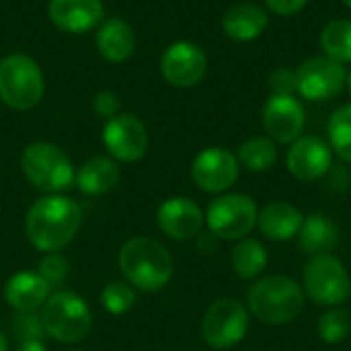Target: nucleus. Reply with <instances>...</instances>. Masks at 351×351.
Here are the masks:
<instances>
[{"label": "nucleus", "instance_id": "nucleus-1", "mask_svg": "<svg viewBox=\"0 0 351 351\" xmlns=\"http://www.w3.org/2000/svg\"><path fill=\"white\" fill-rule=\"evenodd\" d=\"M82 226L80 206L62 193L39 197L25 216V234L41 253H60L66 249Z\"/></svg>", "mask_w": 351, "mask_h": 351}, {"label": "nucleus", "instance_id": "nucleus-2", "mask_svg": "<svg viewBox=\"0 0 351 351\" xmlns=\"http://www.w3.org/2000/svg\"><path fill=\"white\" fill-rule=\"evenodd\" d=\"M125 282L142 292L162 290L175 271L171 253L162 243L150 237H134L125 241L117 257Z\"/></svg>", "mask_w": 351, "mask_h": 351}, {"label": "nucleus", "instance_id": "nucleus-3", "mask_svg": "<svg viewBox=\"0 0 351 351\" xmlns=\"http://www.w3.org/2000/svg\"><path fill=\"white\" fill-rule=\"evenodd\" d=\"M247 306L265 325H286L302 313L304 290L288 276H269L249 288Z\"/></svg>", "mask_w": 351, "mask_h": 351}, {"label": "nucleus", "instance_id": "nucleus-4", "mask_svg": "<svg viewBox=\"0 0 351 351\" xmlns=\"http://www.w3.org/2000/svg\"><path fill=\"white\" fill-rule=\"evenodd\" d=\"M21 169L25 179L45 195L62 193L74 185L76 169L70 156L58 144L47 140H37L25 146Z\"/></svg>", "mask_w": 351, "mask_h": 351}, {"label": "nucleus", "instance_id": "nucleus-5", "mask_svg": "<svg viewBox=\"0 0 351 351\" xmlns=\"http://www.w3.org/2000/svg\"><path fill=\"white\" fill-rule=\"evenodd\" d=\"M45 335L58 343H78L88 337L93 329V311L86 300L74 292L62 290L49 294L39 311Z\"/></svg>", "mask_w": 351, "mask_h": 351}, {"label": "nucleus", "instance_id": "nucleus-6", "mask_svg": "<svg viewBox=\"0 0 351 351\" xmlns=\"http://www.w3.org/2000/svg\"><path fill=\"white\" fill-rule=\"evenodd\" d=\"M45 93L39 64L27 53H10L0 60V99L14 111H31Z\"/></svg>", "mask_w": 351, "mask_h": 351}, {"label": "nucleus", "instance_id": "nucleus-7", "mask_svg": "<svg viewBox=\"0 0 351 351\" xmlns=\"http://www.w3.org/2000/svg\"><path fill=\"white\" fill-rule=\"evenodd\" d=\"M304 292L308 298L321 306H339L343 304L351 294V280L343 263L325 253L315 255L302 274Z\"/></svg>", "mask_w": 351, "mask_h": 351}, {"label": "nucleus", "instance_id": "nucleus-8", "mask_svg": "<svg viewBox=\"0 0 351 351\" xmlns=\"http://www.w3.org/2000/svg\"><path fill=\"white\" fill-rule=\"evenodd\" d=\"M257 206L249 195L224 193L216 197L208 212L206 224L210 232L224 241H241L257 226Z\"/></svg>", "mask_w": 351, "mask_h": 351}, {"label": "nucleus", "instance_id": "nucleus-9", "mask_svg": "<svg viewBox=\"0 0 351 351\" xmlns=\"http://www.w3.org/2000/svg\"><path fill=\"white\" fill-rule=\"evenodd\" d=\"M249 331V311L237 298L216 300L202 319V337L214 350H230Z\"/></svg>", "mask_w": 351, "mask_h": 351}, {"label": "nucleus", "instance_id": "nucleus-10", "mask_svg": "<svg viewBox=\"0 0 351 351\" xmlns=\"http://www.w3.org/2000/svg\"><path fill=\"white\" fill-rule=\"evenodd\" d=\"M103 144L115 162H138L148 150V130L140 117L132 113H117L105 121Z\"/></svg>", "mask_w": 351, "mask_h": 351}, {"label": "nucleus", "instance_id": "nucleus-11", "mask_svg": "<svg viewBox=\"0 0 351 351\" xmlns=\"http://www.w3.org/2000/svg\"><path fill=\"white\" fill-rule=\"evenodd\" d=\"M298 95L308 101H329L341 93L348 82V72L343 64L327 58L313 56L304 60L296 70Z\"/></svg>", "mask_w": 351, "mask_h": 351}, {"label": "nucleus", "instance_id": "nucleus-12", "mask_svg": "<svg viewBox=\"0 0 351 351\" xmlns=\"http://www.w3.org/2000/svg\"><path fill=\"white\" fill-rule=\"evenodd\" d=\"M208 72L206 51L193 41H175L160 56V74L175 88H191Z\"/></svg>", "mask_w": 351, "mask_h": 351}, {"label": "nucleus", "instance_id": "nucleus-13", "mask_svg": "<svg viewBox=\"0 0 351 351\" xmlns=\"http://www.w3.org/2000/svg\"><path fill=\"white\" fill-rule=\"evenodd\" d=\"M193 183L208 193H224L239 179V158L220 146L202 150L191 165Z\"/></svg>", "mask_w": 351, "mask_h": 351}, {"label": "nucleus", "instance_id": "nucleus-14", "mask_svg": "<svg viewBox=\"0 0 351 351\" xmlns=\"http://www.w3.org/2000/svg\"><path fill=\"white\" fill-rule=\"evenodd\" d=\"M306 113L294 95H271L263 107V128L274 142L292 144L302 136Z\"/></svg>", "mask_w": 351, "mask_h": 351}, {"label": "nucleus", "instance_id": "nucleus-15", "mask_svg": "<svg viewBox=\"0 0 351 351\" xmlns=\"http://www.w3.org/2000/svg\"><path fill=\"white\" fill-rule=\"evenodd\" d=\"M47 16L56 29L68 35H82L105 21V6L103 0H49Z\"/></svg>", "mask_w": 351, "mask_h": 351}, {"label": "nucleus", "instance_id": "nucleus-16", "mask_svg": "<svg viewBox=\"0 0 351 351\" xmlns=\"http://www.w3.org/2000/svg\"><path fill=\"white\" fill-rule=\"evenodd\" d=\"M333 150L331 146L319 136H300L292 142L286 165L288 171L300 181H317L331 169Z\"/></svg>", "mask_w": 351, "mask_h": 351}, {"label": "nucleus", "instance_id": "nucleus-17", "mask_svg": "<svg viewBox=\"0 0 351 351\" xmlns=\"http://www.w3.org/2000/svg\"><path fill=\"white\" fill-rule=\"evenodd\" d=\"M204 222V212L189 197H169L158 206L156 212V224L160 232L175 241H189L197 237Z\"/></svg>", "mask_w": 351, "mask_h": 351}, {"label": "nucleus", "instance_id": "nucleus-18", "mask_svg": "<svg viewBox=\"0 0 351 351\" xmlns=\"http://www.w3.org/2000/svg\"><path fill=\"white\" fill-rule=\"evenodd\" d=\"M51 286L37 271H16L4 284V300L14 313L41 311Z\"/></svg>", "mask_w": 351, "mask_h": 351}, {"label": "nucleus", "instance_id": "nucleus-19", "mask_svg": "<svg viewBox=\"0 0 351 351\" xmlns=\"http://www.w3.org/2000/svg\"><path fill=\"white\" fill-rule=\"evenodd\" d=\"M99 56L109 64H123L136 51V33L132 25L119 16L105 19L95 33Z\"/></svg>", "mask_w": 351, "mask_h": 351}, {"label": "nucleus", "instance_id": "nucleus-20", "mask_svg": "<svg viewBox=\"0 0 351 351\" xmlns=\"http://www.w3.org/2000/svg\"><path fill=\"white\" fill-rule=\"evenodd\" d=\"M119 183V165L111 156H90L74 175V185L80 193L97 197L113 191Z\"/></svg>", "mask_w": 351, "mask_h": 351}, {"label": "nucleus", "instance_id": "nucleus-21", "mask_svg": "<svg viewBox=\"0 0 351 351\" xmlns=\"http://www.w3.org/2000/svg\"><path fill=\"white\" fill-rule=\"evenodd\" d=\"M267 21H269V16H267L265 8H261L259 4H253V2H241L226 10V14L222 19V31L232 41L245 43V41L257 39L265 31Z\"/></svg>", "mask_w": 351, "mask_h": 351}, {"label": "nucleus", "instance_id": "nucleus-22", "mask_svg": "<svg viewBox=\"0 0 351 351\" xmlns=\"http://www.w3.org/2000/svg\"><path fill=\"white\" fill-rule=\"evenodd\" d=\"M302 222H304L302 214L286 202H274L265 206L257 218V226L261 234L274 243H284L298 237Z\"/></svg>", "mask_w": 351, "mask_h": 351}, {"label": "nucleus", "instance_id": "nucleus-23", "mask_svg": "<svg viewBox=\"0 0 351 351\" xmlns=\"http://www.w3.org/2000/svg\"><path fill=\"white\" fill-rule=\"evenodd\" d=\"M339 241L337 226L333 220L325 214H313L308 216L298 232V245L308 255H325L329 253Z\"/></svg>", "mask_w": 351, "mask_h": 351}, {"label": "nucleus", "instance_id": "nucleus-24", "mask_svg": "<svg viewBox=\"0 0 351 351\" xmlns=\"http://www.w3.org/2000/svg\"><path fill=\"white\" fill-rule=\"evenodd\" d=\"M267 265V251L255 239H241L232 249V269L241 280H255Z\"/></svg>", "mask_w": 351, "mask_h": 351}, {"label": "nucleus", "instance_id": "nucleus-25", "mask_svg": "<svg viewBox=\"0 0 351 351\" xmlns=\"http://www.w3.org/2000/svg\"><path fill=\"white\" fill-rule=\"evenodd\" d=\"M319 43L327 58L348 64L351 62V21L337 19L331 21L319 35Z\"/></svg>", "mask_w": 351, "mask_h": 351}, {"label": "nucleus", "instance_id": "nucleus-26", "mask_svg": "<svg viewBox=\"0 0 351 351\" xmlns=\"http://www.w3.org/2000/svg\"><path fill=\"white\" fill-rule=\"evenodd\" d=\"M278 160V148L271 138L253 136L239 148V162L251 171H267Z\"/></svg>", "mask_w": 351, "mask_h": 351}, {"label": "nucleus", "instance_id": "nucleus-27", "mask_svg": "<svg viewBox=\"0 0 351 351\" xmlns=\"http://www.w3.org/2000/svg\"><path fill=\"white\" fill-rule=\"evenodd\" d=\"M329 146L339 158L351 162V105H343L329 119Z\"/></svg>", "mask_w": 351, "mask_h": 351}, {"label": "nucleus", "instance_id": "nucleus-28", "mask_svg": "<svg viewBox=\"0 0 351 351\" xmlns=\"http://www.w3.org/2000/svg\"><path fill=\"white\" fill-rule=\"evenodd\" d=\"M101 306L109 315H125L136 304V288H132L128 282H109L101 290Z\"/></svg>", "mask_w": 351, "mask_h": 351}, {"label": "nucleus", "instance_id": "nucleus-29", "mask_svg": "<svg viewBox=\"0 0 351 351\" xmlns=\"http://www.w3.org/2000/svg\"><path fill=\"white\" fill-rule=\"evenodd\" d=\"M350 333L351 315L350 311H346L341 306H333L319 321V335L327 343H341L343 339H348Z\"/></svg>", "mask_w": 351, "mask_h": 351}, {"label": "nucleus", "instance_id": "nucleus-30", "mask_svg": "<svg viewBox=\"0 0 351 351\" xmlns=\"http://www.w3.org/2000/svg\"><path fill=\"white\" fill-rule=\"evenodd\" d=\"M10 331L19 341H43L45 329H43L39 311L14 313L10 319Z\"/></svg>", "mask_w": 351, "mask_h": 351}, {"label": "nucleus", "instance_id": "nucleus-31", "mask_svg": "<svg viewBox=\"0 0 351 351\" xmlns=\"http://www.w3.org/2000/svg\"><path fill=\"white\" fill-rule=\"evenodd\" d=\"M68 271H70V263L62 253H43V257L39 261V267H37V274L51 288L60 286L68 278Z\"/></svg>", "mask_w": 351, "mask_h": 351}, {"label": "nucleus", "instance_id": "nucleus-32", "mask_svg": "<svg viewBox=\"0 0 351 351\" xmlns=\"http://www.w3.org/2000/svg\"><path fill=\"white\" fill-rule=\"evenodd\" d=\"M93 113L97 117H103L105 121L115 117L117 113H121V101L117 97V93L113 90H99L95 97H93Z\"/></svg>", "mask_w": 351, "mask_h": 351}, {"label": "nucleus", "instance_id": "nucleus-33", "mask_svg": "<svg viewBox=\"0 0 351 351\" xmlns=\"http://www.w3.org/2000/svg\"><path fill=\"white\" fill-rule=\"evenodd\" d=\"M269 88L274 95H294L298 93V80H296V70L290 68H278L269 76Z\"/></svg>", "mask_w": 351, "mask_h": 351}, {"label": "nucleus", "instance_id": "nucleus-34", "mask_svg": "<svg viewBox=\"0 0 351 351\" xmlns=\"http://www.w3.org/2000/svg\"><path fill=\"white\" fill-rule=\"evenodd\" d=\"M265 4L271 12L280 16H290V14L300 12L308 4V0H265Z\"/></svg>", "mask_w": 351, "mask_h": 351}, {"label": "nucleus", "instance_id": "nucleus-35", "mask_svg": "<svg viewBox=\"0 0 351 351\" xmlns=\"http://www.w3.org/2000/svg\"><path fill=\"white\" fill-rule=\"evenodd\" d=\"M16 351H47L43 341H21Z\"/></svg>", "mask_w": 351, "mask_h": 351}, {"label": "nucleus", "instance_id": "nucleus-36", "mask_svg": "<svg viewBox=\"0 0 351 351\" xmlns=\"http://www.w3.org/2000/svg\"><path fill=\"white\" fill-rule=\"evenodd\" d=\"M0 351H8V339L2 331H0Z\"/></svg>", "mask_w": 351, "mask_h": 351}, {"label": "nucleus", "instance_id": "nucleus-37", "mask_svg": "<svg viewBox=\"0 0 351 351\" xmlns=\"http://www.w3.org/2000/svg\"><path fill=\"white\" fill-rule=\"evenodd\" d=\"M346 84H348V88H350V93H351V72L348 74V82H346Z\"/></svg>", "mask_w": 351, "mask_h": 351}, {"label": "nucleus", "instance_id": "nucleus-38", "mask_svg": "<svg viewBox=\"0 0 351 351\" xmlns=\"http://www.w3.org/2000/svg\"><path fill=\"white\" fill-rule=\"evenodd\" d=\"M341 2H343V4H346L348 8H351V0H341Z\"/></svg>", "mask_w": 351, "mask_h": 351}, {"label": "nucleus", "instance_id": "nucleus-39", "mask_svg": "<svg viewBox=\"0 0 351 351\" xmlns=\"http://www.w3.org/2000/svg\"><path fill=\"white\" fill-rule=\"evenodd\" d=\"M72 351H80V350H72Z\"/></svg>", "mask_w": 351, "mask_h": 351}]
</instances>
